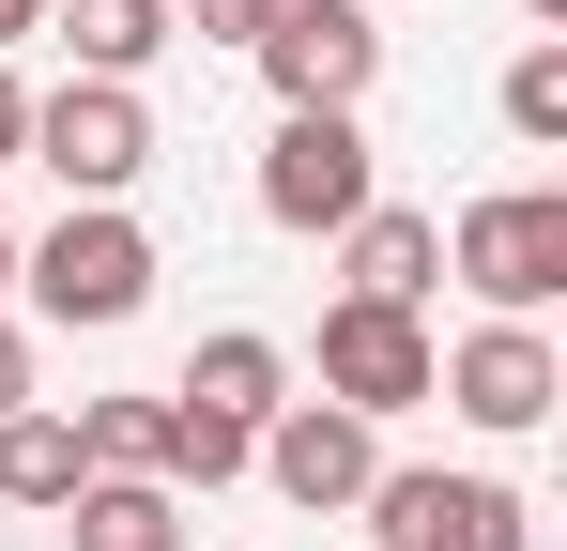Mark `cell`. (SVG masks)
<instances>
[{"mask_svg": "<svg viewBox=\"0 0 567 551\" xmlns=\"http://www.w3.org/2000/svg\"><path fill=\"white\" fill-rule=\"evenodd\" d=\"M16 291L47 306V322H138L154 306V230L123 215V199H62V230L47 246H16Z\"/></svg>", "mask_w": 567, "mask_h": 551, "instance_id": "obj_1", "label": "cell"}, {"mask_svg": "<svg viewBox=\"0 0 567 551\" xmlns=\"http://www.w3.org/2000/svg\"><path fill=\"white\" fill-rule=\"evenodd\" d=\"M445 276H461L491 322H537L567 291V199L553 184H506V199H475L461 230H445Z\"/></svg>", "mask_w": 567, "mask_h": 551, "instance_id": "obj_2", "label": "cell"}, {"mask_svg": "<svg viewBox=\"0 0 567 551\" xmlns=\"http://www.w3.org/2000/svg\"><path fill=\"white\" fill-rule=\"evenodd\" d=\"M16 169H47L62 199H123V184L154 169V107H138V77H62L47 107H31V154Z\"/></svg>", "mask_w": 567, "mask_h": 551, "instance_id": "obj_3", "label": "cell"}, {"mask_svg": "<svg viewBox=\"0 0 567 551\" xmlns=\"http://www.w3.org/2000/svg\"><path fill=\"white\" fill-rule=\"evenodd\" d=\"M383 199V154L353 107H277V138H261V215L277 230H353Z\"/></svg>", "mask_w": 567, "mask_h": 551, "instance_id": "obj_4", "label": "cell"}, {"mask_svg": "<svg viewBox=\"0 0 567 551\" xmlns=\"http://www.w3.org/2000/svg\"><path fill=\"white\" fill-rule=\"evenodd\" d=\"M353 506H369L383 551H537V521H522L506 475H369Z\"/></svg>", "mask_w": 567, "mask_h": 551, "instance_id": "obj_5", "label": "cell"}, {"mask_svg": "<svg viewBox=\"0 0 567 551\" xmlns=\"http://www.w3.org/2000/svg\"><path fill=\"white\" fill-rule=\"evenodd\" d=\"M322 398H338V414H414V398H430V322H414V306H369V291H338V306H322Z\"/></svg>", "mask_w": 567, "mask_h": 551, "instance_id": "obj_6", "label": "cell"}, {"mask_svg": "<svg viewBox=\"0 0 567 551\" xmlns=\"http://www.w3.org/2000/svg\"><path fill=\"white\" fill-rule=\"evenodd\" d=\"M246 62L277 77V107H369L383 31H369V0H277V31H261Z\"/></svg>", "mask_w": 567, "mask_h": 551, "instance_id": "obj_7", "label": "cell"}, {"mask_svg": "<svg viewBox=\"0 0 567 551\" xmlns=\"http://www.w3.org/2000/svg\"><path fill=\"white\" fill-rule=\"evenodd\" d=\"M430 398H461L475 429H553V398H567V367L537 322H475L461 353H430Z\"/></svg>", "mask_w": 567, "mask_h": 551, "instance_id": "obj_8", "label": "cell"}, {"mask_svg": "<svg viewBox=\"0 0 567 551\" xmlns=\"http://www.w3.org/2000/svg\"><path fill=\"white\" fill-rule=\"evenodd\" d=\"M261 475H277L291 506H307V521H322V506H353V490H369L383 475V445H369V414H338V398H277V414H261Z\"/></svg>", "mask_w": 567, "mask_h": 551, "instance_id": "obj_9", "label": "cell"}, {"mask_svg": "<svg viewBox=\"0 0 567 551\" xmlns=\"http://www.w3.org/2000/svg\"><path fill=\"white\" fill-rule=\"evenodd\" d=\"M338 246H353V291H369V306H414V291L445 276V215H414V199H369Z\"/></svg>", "mask_w": 567, "mask_h": 551, "instance_id": "obj_10", "label": "cell"}, {"mask_svg": "<svg viewBox=\"0 0 567 551\" xmlns=\"http://www.w3.org/2000/svg\"><path fill=\"white\" fill-rule=\"evenodd\" d=\"M169 398H199V414H230V429H261V414L291 398V353H277V337H246V322H230V337H199V367L169 383Z\"/></svg>", "mask_w": 567, "mask_h": 551, "instance_id": "obj_11", "label": "cell"}, {"mask_svg": "<svg viewBox=\"0 0 567 551\" xmlns=\"http://www.w3.org/2000/svg\"><path fill=\"white\" fill-rule=\"evenodd\" d=\"M78 551H185V490L169 475H78Z\"/></svg>", "mask_w": 567, "mask_h": 551, "instance_id": "obj_12", "label": "cell"}, {"mask_svg": "<svg viewBox=\"0 0 567 551\" xmlns=\"http://www.w3.org/2000/svg\"><path fill=\"white\" fill-rule=\"evenodd\" d=\"M78 414H0V506H78Z\"/></svg>", "mask_w": 567, "mask_h": 551, "instance_id": "obj_13", "label": "cell"}, {"mask_svg": "<svg viewBox=\"0 0 567 551\" xmlns=\"http://www.w3.org/2000/svg\"><path fill=\"white\" fill-rule=\"evenodd\" d=\"M62 46H78V77H138L169 46V0H62Z\"/></svg>", "mask_w": 567, "mask_h": 551, "instance_id": "obj_14", "label": "cell"}, {"mask_svg": "<svg viewBox=\"0 0 567 551\" xmlns=\"http://www.w3.org/2000/svg\"><path fill=\"white\" fill-rule=\"evenodd\" d=\"M246 445H261V429H230V414L169 398V429H154V475H169V490H230V475H246Z\"/></svg>", "mask_w": 567, "mask_h": 551, "instance_id": "obj_15", "label": "cell"}, {"mask_svg": "<svg viewBox=\"0 0 567 551\" xmlns=\"http://www.w3.org/2000/svg\"><path fill=\"white\" fill-rule=\"evenodd\" d=\"M154 429H169V398H78V459L93 475H154Z\"/></svg>", "mask_w": 567, "mask_h": 551, "instance_id": "obj_16", "label": "cell"}, {"mask_svg": "<svg viewBox=\"0 0 567 551\" xmlns=\"http://www.w3.org/2000/svg\"><path fill=\"white\" fill-rule=\"evenodd\" d=\"M506 138H537V154L567 138V46H522L506 62Z\"/></svg>", "mask_w": 567, "mask_h": 551, "instance_id": "obj_17", "label": "cell"}, {"mask_svg": "<svg viewBox=\"0 0 567 551\" xmlns=\"http://www.w3.org/2000/svg\"><path fill=\"white\" fill-rule=\"evenodd\" d=\"M169 31H215V46H261V31H277V0H185Z\"/></svg>", "mask_w": 567, "mask_h": 551, "instance_id": "obj_18", "label": "cell"}, {"mask_svg": "<svg viewBox=\"0 0 567 551\" xmlns=\"http://www.w3.org/2000/svg\"><path fill=\"white\" fill-rule=\"evenodd\" d=\"M31 154V92H16V62H0V169Z\"/></svg>", "mask_w": 567, "mask_h": 551, "instance_id": "obj_19", "label": "cell"}, {"mask_svg": "<svg viewBox=\"0 0 567 551\" xmlns=\"http://www.w3.org/2000/svg\"><path fill=\"white\" fill-rule=\"evenodd\" d=\"M0 414H31V337L0 322Z\"/></svg>", "mask_w": 567, "mask_h": 551, "instance_id": "obj_20", "label": "cell"}, {"mask_svg": "<svg viewBox=\"0 0 567 551\" xmlns=\"http://www.w3.org/2000/svg\"><path fill=\"white\" fill-rule=\"evenodd\" d=\"M16 31H47V0H0V46H16Z\"/></svg>", "mask_w": 567, "mask_h": 551, "instance_id": "obj_21", "label": "cell"}, {"mask_svg": "<svg viewBox=\"0 0 567 551\" xmlns=\"http://www.w3.org/2000/svg\"><path fill=\"white\" fill-rule=\"evenodd\" d=\"M522 15H537V31H567V0H522Z\"/></svg>", "mask_w": 567, "mask_h": 551, "instance_id": "obj_22", "label": "cell"}, {"mask_svg": "<svg viewBox=\"0 0 567 551\" xmlns=\"http://www.w3.org/2000/svg\"><path fill=\"white\" fill-rule=\"evenodd\" d=\"M0 291H16V230H0Z\"/></svg>", "mask_w": 567, "mask_h": 551, "instance_id": "obj_23", "label": "cell"}, {"mask_svg": "<svg viewBox=\"0 0 567 551\" xmlns=\"http://www.w3.org/2000/svg\"><path fill=\"white\" fill-rule=\"evenodd\" d=\"M369 15H383V0H369Z\"/></svg>", "mask_w": 567, "mask_h": 551, "instance_id": "obj_24", "label": "cell"}]
</instances>
